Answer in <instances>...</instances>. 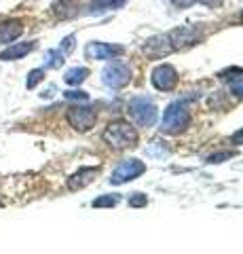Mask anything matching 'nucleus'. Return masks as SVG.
<instances>
[{
	"instance_id": "ddd939ff",
	"label": "nucleus",
	"mask_w": 243,
	"mask_h": 254,
	"mask_svg": "<svg viewBox=\"0 0 243 254\" xmlns=\"http://www.w3.org/2000/svg\"><path fill=\"white\" fill-rule=\"evenodd\" d=\"M23 34V23L19 19H6L0 21V45L13 43Z\"/></svg>"
},
{
	"instance_id": "f8f14e48",
	"label": "nucleus",
	"mask_w": 243,
	"mask_h": 254,
	"mask_svg": "<svg viewBox=\"0 0 243 254\" xmlns=\"http://www.w3.org/2000/svg\"><path fill=\"white\" fill-rule=\"evenodd\" d=\"M169 51H174V49H171V45H169L167 34L152 36L150 41H146V45H144V53L150 55V58H163V55H167Z\"/></svg>"
},
{
	"instance_id": "7ed1b4c3",
	"label": "nucleus",
	"mask_w": 243,
	"mask_h": 254,
	"mask_svg": "<svg viewBox=\"0 0 243 254\" xmlns=\"http://www.w3.org/2000/svg\"><path fill=\"white\" fill-rule=\"evenodd\" d=\"M129 115L140 127H152L156 119H159V108H156V104L150 98L138 95V98H131L129 102Z\"/></svg>"
},
{
	"instance_id": "423d86ee",
	"label": "nucleus",
	"mask_w": 243,
	"mask_h": 254,
	"mask_svg": "<svg viewBox=\"0 0 243 254\" xmlns=\"http://www.w3.org/2000/svg\"><path fill=\"white\" fill-rule=\"evenodd\" d=\"M144 172H146L144 161H140V159H136V157L125 159V161H121L119 165H116V170L112 172L110 185H125V182H131V180L140 178Z\"/></svg>"
},
{
	"instance_id": "f03ea898",
	"label": "nucleus",
	"mask_w": 243,
	"mask_h": 254,
	"mask_svg": "<svg viewBox=\"0 0 243 254\" xmlns=\"http://www.w3.org/2000/svg\"><path fill=\"white\" fill-rule=\"evenodd\" d=\"M101 138L112 148H127L131 144H136L138 131H136V127L127 121H112V123H108L104 133H101Z\"/></svg>"
},
{
	"instance_id": "c756f323",
	"label": "nucleus",
	"mask_w": 243,
	"mask_h": 254,
	"mask_svg": "<svg viewBox=\"0 0 243 254\" xmlns=\"http://www.w3.org/2000/svg\"><path fill=\"white\" fill-rule=\"evenodd\" d=\"M0 208H2V201H0Z\"/></svg>"
},
{
	"instance_id": "dca6fc26",
	"label": "nucleus",
	"mask_w": 243,
	"mask_h": 254,
	"mask_svg": "<svg viewBox=\"0 0 243 254\" xmlns=\"http://www.w3.org/2000/svg\"><path fill=\"white\" fill-rule=\"evenodd\" d=\"M87 76H89V70H87V68H83V66L78 68V66H76V68H70L68 72L64 74V81H66L68 85H81Z\"/></svg>"
},
{
	"instance_id": "9b49d317",
	"label": "nucleus",
	"mask_w": 243,
	"mask_h": 254,
	"mask_svg": "<svg viewBox=\"0 0 243 254\" xmlns=\"http://www.w3.org/2000/svg\"><path fill=\"white\" fill-rule=\"evenodd\" d=\"M97 174H99L97 168H81V170L74 172L72 176L68 178V189L70 190H81V189H85L87 185H91V182L96 180Z\"/></svg>"
},
{
	"instance_id": "4468645a",
	"label": "nucleus",
	"mask_w": 243,
	"mask_h": 254,
	"mask_svg": "<svg viewBox=\"0 0 243 254\" xmlns=\"http://www.w3.org/2000/svg\"><path fill=\"white\" fill-rule=\"evenodd\" d=\"M123 4H125V0H91L89 15H99V13H106V11L121 9Z\"/></svg>"
},
{
	"instance_id": "39448f33",
	"label": "nucleus",
	"mask_w": 243,
	"mask_h": 254,
	"mask_svg": "<svg viewBox=\"0 0 243 254\" xmlns=\"http://www.w3.org/2000/svg\"><path fill=\"white\" fill-rule=\"evenodd\" d=\"M66 119L70 127H74L76 131H89L93 125L97 121V113L93 106H87V104H74L68 108L66 113Z\"/></svg>"
},
{
	"instance_id": "6e6552de",
	"label": "nucleus",
	"mask_w": 243,
	"mask_h": 254,
	"mask_svg": "<svg viewBox=\"0 0 243 254\" xmlns=\"http://www.w3.org/2000/svg\"><path fill=\"white\" fill-rule=\"evenodd\" d=\"M150 81L154 85V89L159 91H171L178 83V72L174 66H169V64H159L152 74H150Z\"/></svg>"
},
{
	"instance_id": "393cba45",
	"label": "nucleus",
	"mask_w": 243,
	"mask_h": 254,
	"mask_svg": "<svg viewBox=\"0 0 243 254\" xmlns=\"http://www.w3.org/2000/svg\"><path fill=\"white\" fill-rule=\"evenodd\" d=\"M231 142H233V144H237V146H243V127H241L239 131H235V133H233V136H231Z\"/></svg>"
},
{
	"instance_id": "bb28decb",
	"label": "nucleus",
	"mask_w": 243,
	"mask_h": 254,
	"mask_svg": "<svg viewBox=\"0 0 243 254\" xmlns=\"http://www.w3.org/2000/svg\"><path fill=\"white\" fill-rule=\"evenodd\" d=\"M201 4H205V6H220L222 4V0H199Z\"/></svg>"
},
{
	"instance_id": "c85d7f7f",
	"label": "nucleus",
	"mask_w": 243,
	"mask_h": 254,
	"mask_svg": "<svg viewBox=\"0 0 243 254\" xmlns=\"http://www.w3.org/2000/svg\"><path fill=\"white\" fill-rule=\"evenodd\" d=\"M241 21H243V11H241Z\"/></svg>"
},
{
	"instance_id": "4be33fe9",
	"label": "nucleus",
	"mask_w": 243,
	"mask_h": 254,
	"mask_svg": "<svg viewBox=\"0 0 243 254\" xmlns=\"http://www.w3.org/2000/svg\"><path fill=\"white\" fill-rule=\"evenodd\" d=\"M74 47H76V36H74V34H70V36H66L64 41H61L59 51L64 53V55H70V53L74 51Z\"/></svg>"
},
{
	"instance_id": "a878e982",
	"label": "nucleus",
	"mask_w": 243,
	"mask_h": 254,
	"mask_svg": "<svg viewBox=\"0 0 243 254\" xmlns=\"http://www.w3.org/2000/svg\"><path fill=\"white\" fill-rule=\"evenodd\" d=\"M176 6H180V9H186V6H193L197 0H171Z\"/></svg>"
},
{
	"instance_id": "9d476101",
	"label": "nucleus",
	"mask_w": 243,
	"mask_h": 254,
	"mask_svg": "<svg viewBox=\"0 0 243 254\" xmlns=\"http://www.w3.org/2000/svg\"><path fill=\"white\" fill-rule=\"evenodd\" d=\"M36 49V41H28V43H15L11 47H6L4 51H0V62H15L26 58L28 53H32Z\"/></svg>"
},
{
	"instance_id": "b1692460",
	"label": "nucleus",
	"mask_w": 243,
	"mask_h": 254,
	"mask_svg": "<svg viewBox=\"0 0 243 254\" xmlns=\"http://www.w3.org/2000/svg\"><path fill=\"white\" fill-rule=\"evenodd\" d=\"M64 98H66V100L87 102V100H89V93H87V91H81V89H74V91H64Z\"/></svg>"
},
{
	"instance_id": "1a4fd4ad",
	"label": "nucleus",
	"mask_w": 243,
	"mask_h": 254,
	"mask_svg": "<svg viewBox=\"0 0 243 254\" xmlns=\"http://www.w3.org/2000/svg\"><path fill=\"white\" fill-rule=\"evenodd\" d=\"M125 53V47L121 45H108V43H89L85 47V55L89 60H116Z\"/></svg>"
},
{
	"instance_id": "f257e3e1",
	"label": "nucleus",
	"mask_w": 243,
	"mask_h": 254,
	"mask_svg": "<svg viewBox=\"0 0 243 254\" xmlns=\"http://www.w3.org/2000/svg\"><path fill=\"white\" fill-rule=\"evenodd\" d=\"M191 125V110L186 100H176L165 108L159 129L163 133H180Z\"/></svg>"
},
{
	"instance_id": "0eeeda50",
	"label": "nucleus",
	"mask_w": 243,
	"mask_h": 254,
	"mask_svg": "<svg viewBox=\"0 0 243 254\" xmlns=\"http://www.w3.org/2000/svg\"><path fill=\"white\" fill-rule=\"evenodd\" d=\"M167 38H169L171 49H188V47L203 41V32L193 28V26H182V28L171 30L167 34Z\"/></svg>"
},
{
	"instance_id": "412c9836",
	"label": "nucleus",
	"mask_w": 243,
	"mask_h": 254,
	"mask_svg": "<svg viewBox=\"0 0 243 254\" xmlns=\"http://www.w3.org/2000/svg\"><path fill=\"white\" fill-rule=\"evenodd\" d=\"M235 157V153L233 150H220V153H214V155H209L205 161L209 163V165H214V163H222V161H229V159H233Z\"/></svg>"
},
{
	"instance_id": "20e7f679",
	"label": "nucleus",
	"mask_w": 243,
	"mask_h": 254,
	"mask_svg": "<svg viewBox=\"0 0 243 254\" xmlns=\"http://www.w3.org/2000/svg\"><path fill=\"white\" fill-rule=\"evenodd\" d=\"M101 81H104L106 87H112V89H121V87L129 85V81H131L129 64H125L121 60L108 62L106 68L101 70Z\"/></svg>"
},
{
	"instance_id": "5701e85b",
	"label": "nucleus",
	"mask_w": 243,
	"mask_h": 254,
	"mask_svg": "<svg viewBox=\"0 0 243 254\" xmlns=\"http://www.w3.org/2000/svg\"><path fill=\"white\" fill-rule=\"evenodd\" d=\"M146 203H148V197L144 193H133V195H129V205H131V208H144Z\"/></svg>"
},
{
	"instance_id": "a211bd4d",
	"label": "nucleus",
	"mask_w": 243,
	"mask_h": 254,
	"mask_svg": "<svg viewBox=\"0 0 243 254\" xmlns=\"http://www.w3.org/2000/svg\"><path fill=\"white\" fill-rule=\"evenodd\" d=\"M222 78V81H229V83H233V85H239V83H243V68H237V66H233V68H226V70H222L220 74H218Z\"/></svg>"
},
{
	"instance_id": "f3484780",
	"label": "nucleus",
	"mask_w": 243,
	"mask_h": 254,
	"mask_svg": "<svg viewBox=\"0 0 243 254\" xmlns=\"http://www.w3.org/2000/svg\"><path fill=\"white\" fill-rule=\"evenodd\" d=\"M53 13H55L57 17L66 19L70 15H74V2L72 0H57V2L53 4Z\"/></svg>"
},
{
	"instance_id": "6ab92c4d",
	"label": "nucleus",
	"mask_w": 243,
	"mask_h": 254,
	"mask_svg": "<svg viewBox=\"0 0 243 254\" xmlns=\"http://www.w3.org/2000/svg\"><path fill=\"white\" fill-rule=\"evenodd\" d=\"M119 201H121L119 195H99V197H96V199L91 201V205L93 208H114Z\"/></svg>"
},
{
	"instance_id": "aec40b11",
	"label": "nucleus",
	"mask_w": 243,
	"mask_h": 254,
	"mask_svg": "<svg viewBox=\"0 0 243 254\" xmlns=\"http://www.w3.org/2000/svg\"><path fill=\"white\" fill-rule=\"evenodd\" d=\"M43 81H45V68H34V70H30V74L26 78V87L28 89H36Z\"/></svg>"
},
{
	"instance_id": "cd10ccee",
	"label": "nucleus",
	"mask_w": 243,
	"mask_h": 254,
	"mask_svg": "<svg viewBox=\"0 0 243 254\" xmlns=\"http://www.w3.org/2000/svg\"><path fill=\"white\" fill-rule=\"evenodd\" d=\"M233 93L237 95V98H243V83H241V85H235V87H233Z\"/></svg>"
},
{
	"instance_id": "2eb2a0df",
	"label": "nucleus",
	"mask_w": 243,
	"mask_h": 254,
	"mask_svg": "<svg viewBox=\"0 0 243 254\" xmlns=\"http://www.w3.org/2000/svg\"><path fill=\"white\" fill-rule=\"evenodd\" d=\"M66 62V55L61 53L59 49H49L45 53V68H51V70H57L64 66Z\"/></svg>"
}]
</instances>
